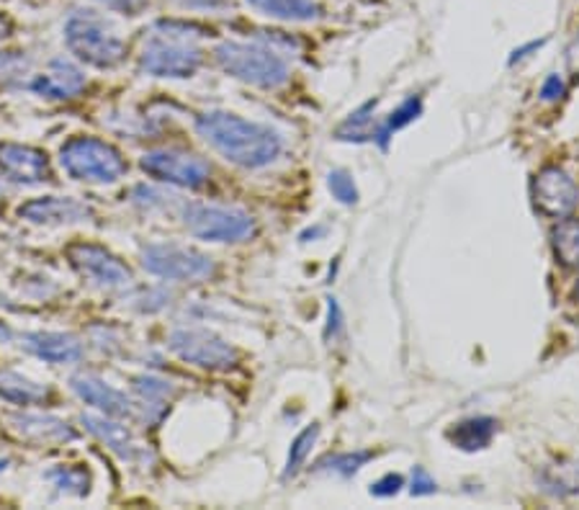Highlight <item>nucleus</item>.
<instances>
[{
  "instance_id": "obj_15",
  "label": "nucleus",
  "mask_w": 579,
  "mask_h": 510,
  "mask_svg": "<svg viewBox=\"0 0 579 510\" xmlns=\"http://www.w3.org/2000/svg\"><path fill=\"white\" fill-rule=\"evenodd\" d=\"M73 393L80 397L83 402L96 408L109 418H131L135 415V402L127 395L118 393L116 387H111L109 382H103L101 376L93 374H78L70 382Z\"/></svg>"
},
{
  "instance_id": "obj_31",
  "label": "nucleus",
  "mask_w": 579,
  "mask_h": 510,
  "mask_svg": "<svg viewBox=\"0 0 579 510\" xmlns=\"http://www.w3.org/2000/svg\"><path fill=\"white\" fill-rule=\"evenodd\" d=\"M438 490V482L430 477V472L425 467H415L413 470V482H410V493L415 498H423V495H432Z\"/></svg>"
},
{
  "instance_id": "obj_29",
  "label": "nucleus",
  "mask_w": 579,
  "mask_h": 510,
  "mask_svg": "<svg viewBox=\"0 0 579 510\" xmlns=\"http://www.w3.org/2000/svg\"><path fill=\"white\" fill-rule=\"evenodd\" d=\"M32 62L24 52H0V88L16 83L21 75L29 73Z\"/></svg>"
},
{
  "instance_id": "obj_12",
  "label": "nucleus",
  "mask_w": 579,
  "mask_h": 510,
  "mask_svg": "<svg viewBox=\"0 0 579 510\" xmlns=\"http://www.w3.org/2000/svg\"><path fill=\"white\" fill-rule=\"evenodd\" d=\"M0 178L16 186H41L52 181L47 156L18 142H0Z\"/></svg>"
},
{
  "instance_id": "obj_22",
  "label": "nucleus",
  "mask_w": 579,
  "mask_h": 510,
  "mask_svg": "<svg viewBox=\"0 0 579 510\" xmlns=\"http://www.w3.org/2000/svg\"><path fill=\"white\" fill-rule=\"evenodd\" d=\"M551 246H554L556 261L567 269L579 265V220H564L551 233Z\"/></svg>"
},
{
  "instance_id": "obj_42",
  "label": "nucleus",
  "mask_w": 579,
  "mask_h": 510,
  "mask_svg": "<svg viewBox=\"0 0 579 510\" xmlns=\"http://www.w3.org/2000/svg\"><path fill=\"white\" fill-rule=\"evenodd\" d=\"M0 191H3V188H0Z\"/></svg>"
},
{
  "instance_id": "obj_2",
  "label": "nucleus",
  "mask_w": 579,
  "mask_h": 510,
  "mask_svg": "<svg viewBox=\"0 0 579 510\" xmlns=\"http://www.w3.org/2000/svg\"><path fill=\"white\" fill-rule=\"evenodd\" d=\"M204 62L197 34L178 24H160L144 39L139 67L155 78H191Z\"/></svg>"
},
{
  "instance_id": "obj_33",
  "label": "nucleus",
  "mask_w": 579,
  "mask_h": 510,
  "mask_svg": "<svg viewBox=\"0 0 579 510\" xmlns=\"http://www.w3.org/2000/svg\"><path fill=\"white\" fill-rule=\"evenodd\" d=\"M564 96V80L559 78V75H549L546 80H543L541 86V99L543 101H559Z\"/></svg>"
},
{
  "instance_id": "obj_25",
  "label": "nucleus",
  "mask_w": 579,
  "mask_h": 510,
  "mask_svg": "<svg viewBox=\"0 0 579 510\" xmlns=\"http://www.w3.org/2000/svg\"><path fill=\"white\" fill-rule=\"evenodd\" d=\"M47 480L54 482V487H58L60 493L78 495V498L88 495V490H90V474L78 464L54 467L52 472H47Z\"/></svg>"
},
{
  "instance_id": "obj_30",
  "label": "nucleus",
  "mask_w": 579,
  "mask_h": 510,
  "mask_svg": "<svg viewBox=\"0 0 579 510\" xmlns=\"http://www.w3.org/2000/svg\"><path fill=\"white\" fill-rule=\"evenodd\" d=\"M327 188H330V194L340 201V204L353 207L355 201H358V188H355V181L348 171H330V176H327Z\"/></svg>"
},
{
  "instance_id": "obj_39",
  "label": "nucleus",
  "mask_w": 579,
  "mask_h": 510,
  "mask_svg": "<svg viewBox=\"0 0 579 510\" xmlns=\"http://www.w3.org/2000/svg\"><path fill=\"white\" fill-rule=\"evenodd\" d=\"M9 32H11L9 18H3V16H0V41H3L5 37H9Z\"/></svg>"
},
{
  "instance_id": "obj_18",
  "label": "nucleus",
  "mask_w": 579,
  "mask_h": 510,
  "mask_svg": "<svg viewBox=\"0 0 579 510\" xmlns=\"http://www.w3.org/2000/svg\"><path fill=\"white\" fill-rule=\"evenodd\" d=\"M86 88V75L80 67H75L67 60H54L47 73L37 75L32 80V90L39 94L41 99L50 101H70Z\"/></svg>"
},
{
  "instance_id": "obj_6",
  "label": "nucleus",
  "mask_w": 579,
  "mask_h": 510,
  "mask_svg": "<svg viewBox=\"0 0 579 510\" xmlns=\"http://www.w3.org/2000/svg\"><path fill=\"white\" fill-rule=\"evenodd\" d=\"M180 222L199 240L209 242H242L255 235V220L242 209L191 204L184 201L180 207Z\"/></svg>"
},
{
  "instance_id": "obj_9",
  "label": "nucleus",
  "mask_w": 579,
  "mask_h": 510,
  "mask_svg": "<svg viewBox=\"0 0 579 510\" xmlns=\"http://www.w3.org/2000/svg\"><path fill=\"white\" fill-rule=\"evenodd\" d=\"M148 176L178 188H201L209 181V163L193 152L184 150H152L139 160Z\"/></svg>"
},
{
  "instance_id": "obj_5",
  "label": "nucleus",
  "mask_w": 579,
  "mask_h": 510,
  "mask_svg": "<svg viewBox=\"0 0 579 510\" xmlns=\"http://www.w3.org/2000/svg\"><path fill=\"white\" fill-rule=\"evenodd\" d=\"M60 165L80 184H114L127 173L122 152L99 137H73L62 145Z\"/></svg>"
},
{
  "instance_id": "obj_32",
  "label": "nucleus",
  "mask_w": 579,
  "mask_h": 510,
  "mask_svg": "<svg viewBox=\"0 0 579 510\" xmlns=\"http://www.w3.org/2000/svg\"><path fill=\"white\" fill-rule=\"evenodd\" d=\"M404 487V480L400 477V474H387V477L376 480L372 485V495L374 498H392V495H397Z\"/></svg>"
},
{
  "instance_id": "obj_24",
  "label": "nucleus",
  "mask_w": 579,
  "mask_h": 510,
  "mask_svg": "<svg viewBox=\"0 0 579 510\" xmlns=\"http://www.w3.org/2000/svg\"><path fill=\"white\" fill-rule=\"evenodd\" d=\"M374 109H376V101H368L358 111H353V114L340 124L338 132H335V137L348 139V142H364V139H372Z\"/></svg>"
},
{
  "instance_id": "obj_23",
  "label": "nucleus",
  "mask_w": 579,
  "mask_h": 510,
  "mask_svg": "<svg viewBox=\"0 0 579 510\" xmlns=\"http://www.w3.org/2000/svg\"><path fill=\"white\" fill-rule=\"evenodd\" d=\"M420 114H423V101L417 99V96H410V99L404 101L400 109L392 111V114L387 116V122L381 124V129L376 132L374 139L381 145V148H387L389 137H392L394 132H400V129L407 127V124H413Z\"/></svg>"
},
{
  "instance_id": "obj_35",
  "label": "nucleus",
  "mask_w": 579,
  "mask_h": 510,
  "mask_svg": "<svg viewBox=\"0 0 579 510\" xmlns=\"http://www.w3.org/2000/svg\"><path fill=\"white\" fill-rule=\"evenodd\" d=\"M184 9H199V11H214L227 5V0H176Z\"/></svg>"
},
{
  "instance_id": "obj_20",
  "label": "nucleus",
  "mask_w": 579,
  "mask_h": 510,
  "mask_svg": "<svg viewBox=\"0 0 579 510\" xmlns=\"http://www.w3.org/2000/svg\"><path fill=\"white\" fill-rule=\"evenodd\" d=\"M494 433H498V421L494 418H466V421L456 423L449 431V441L462 451H481L492 444Z\"/></svg>"
},
{
  "instance_id": "obj_7",
  "label": "nucleus",
  "mask_w": 579,
  "mask_h": 510,
  "mask_svg": "<svg viewBox=\"0 0 579 510\" xmlns=\"http://www.w3.org/2000/svg\"><path fill=\"white\" fill-rule=\"evenodd\" d=\"M167 348L180 361L209 369V372H227L240 361L237 348L229 346L222 335L209 331V327H176L167 335Z\"/></svg>"
},
{
  "instance_id": "obj_11",
  "label": "nucleus",
  "mask_w": 579,
  "mask_h": 510,
  "mask_svg": "<svg viewBox=\"0 0 579 510\" xmlns=\"http://www.w3.org/2000/svg\"><path fill=\"white\" fill-rule=\"evenodd\" d=\"M533 204L551 220H564L579 204V188L575 178L562 167H543L533 181Z\"/></svg>"
},
{
  "instance_id": "obj_4",
  "label": "nucleus",
  "mask_w": 579,
  "mask_h": 510,
  "mask_svg": "<svg viewBox=\"0 0 579 510\" xmlns=\"http://www.w3.org/2000/svg\"><path fill=\"white\" fill-rule=\"evenodd\" d=\"M67 50L93 67H114L124 60L127 47L116 26L96 11H75L65 24Z\"/></svg>"
},
{
  "instance_id": "obj_27",
  "label": "nucleus",
  "mask_w": 579,
  "mask_h": 510,
  "mask_svg": "<svg viewBox=\"0 0 579 510\" xmlns=\"http://www.w3.org/2000/svg\"><path fill=\"white\" fill-rule=\"evenodd\" d=\"M317 436H319V425H310V428H304L294 438V444H291V451H289V459H286V472H284L286 477L299 472V467H302L306 457H310V451H312V446H315Z\"/></svg>"
},
{
  "instance_id": "obj_34",
  "label": "nucleus",
  "mask_w": 579,
  "mask_h": 510,
  "mask_svg": "<svg viewBox=\"0 0 579 510\" xmlns=\"http://www.w3.org/2000/svg\"><path fill=\"white\" fill-rule=\"evenodd\" d=\"M101 5H106L111 11H122V13H129V16H135L139 13V9L144 5V0H99Z\"/></svg>"
},
{
  "instance_id": "obj_36",
  "label": "nucleus",
  "mask_w": 579,
  "mask_h": 510,
  "mask_svg": "<svg viewBox=\"0 0 579 510\" xmlns=\"http://www.w3.org/2000/svg\"><path fill=\"white\" fill-rule=\"evenodd\" d=\"M543 45H546V41H530V45H526V47H520V50H515L513 54H511V60H507V62H511V65H515V62H518V60H523V58H528V52H536V50H539V47H543Z\"/></svg>"
},
{
  "instance_id": "obj_21",
  "label": "nucleus",
  "mask_w": 579,
  "mask_h": 510,
  "mask_svg": "<svg viewBox=\"0 0 579 510\" xmlns=\"http://www.w3.org/2000/svg\"><path fill=\"white\" fill-rule=\"evenodd\" d=\"M248 5L278 21H312L319 16V9L312 0H248Z\"/></svg>"
},
{
  "instance_id": "obj_16",
  "label": "nucleus",
  "mask_w": 579,
  "mask_h": 510,
  "mask_svg": "<svg viewBox=\"0 0 579 510\" xmlns=\"http://www.w3.org/2000/svg\"><path fill=\"white\" fill-rule=\"evenodd\" d=\"M83 425H86V428L93 433L99 441L106 444L118 459L129 461V464H135V467H148L152 461L150 451L144 449V446L139 444L127 428H124V425L109 421V415H103V412L101 415H83Z\"/></svg>"
},
{
  "instance_id": "obj_28",
  "label": "nucleus",
  "mask_w": 579,
  "mask_h": 510,
  "mask_svg": "<svg viewBox=\"0 0 579 510\" xmlns=\"http://www.w3.org/2000/svg\"><path fill=\"white\" fill-rule=\"evenodd\" d=\"M135 389H137V395L142 397V402H148V405L165 402L167 397L176 393V387H173L171 382L155 380V376H139V380H135Z\"/></svg>"
},
{
  "instance_id": "obj_40",
  "label": "nucleus",
  "mask_w": 579,
  "mask_h": 510,
  "mask_svg": "<svg viewBox=\"0 0 579 510\" xmlns=\"http://www.w3.org/2000/svg\"><path fill=\"white\" fill-rule=\"evenodd\" d=\"M0 307H9V302H5L3 295H0Z\"/></svg>"
},
{
  "instance_id": "obj_38",
  "label": "nucleus",
  "mask_w": 579,
  "mask_h": 510,
  "mask_svg": "<svg viewBox=\"0 0 579 510\" xmlns=\"http://www.w3.org/2000/svg\"><path fill=\"white\" fill-rule=\"evenodd\" d=\"M11 338H13V331H11V325H9V323H5V320H0V346L11 344Z\"/></svg>"
},
{
  "instance_id": "obj_8",
  "label": "nucleus",
  "mask_w": 579,
  "mask_h": 510,
  "mask_svg": "<svg viewBox=\"0 0 579 510\" xmlns=\"http://www.w3.org/2000/svg\"><path fill=\"white\" fill-rule=\"evenodd\" d=\"M142 269L167 282H204L214 276V258L178 242H152L142 250Z\"/></svg>"
},
{
  "instance_id": "obj_1",
  "label": "nucleus",
  "mask_w": 579,
  "mask_h": 510,
  "mask_svg": "<svg viewBox=\"0 0 579 510\" xmlns=\"http://www.w3.org/2000/svg\"><path fill=\"white\" fill-rule=\"evenodd\" d=\"M197 132L209 148L219 152L227 163L237 167H257L270 165L281 156V137L270 127L257 122L229 114V111H206L197 119Z\"/></svg>"
},
{
  "instance_id": "obj_14",
  "label": "nucleus",
  "mask_w": 579,
  "mask_h": 510,
  "mask_svg": "<svg viewBox=\"0 0 579 510\" xmlns=\"http://www.w3.org/2000/svg\"><path fill=\"white\" fill-rule=\"evenodd\" d=\"M9 428L16 433L21 441L50 446V444H70L78 438V433L65 421L54 415H45V412H11Z\"/></svg>"
},
{
  "instance_id": "obj_3",
  "label": "nucleus",
  "mask_w": 579,
  "mask_h": 510,
  "mask_svg": "<svg viewBox=\"0 0 579 510\" xmlns=\"http://www.w3.org/2000/svg\"><path fill=\"white\" fill-rule=\"evenodd\" d=\"M214 54L225 73L248 83V86L276 90L289 80L286 60L261 41H222Z\"/></svg>"
},
{
  "instance_id": "obj_41",
  "label": "nucleus",
  "mask_w": 579,
  "mask_h": 510,
  "mask_svg": "<svg viewBox=\"0 0 579 510\" xmlns=\"http://www.w3.org/2000/svg\"><path fill=\"white\" fill-rule=\"evenodd\" d=\"M577 297H579V284H577Z\"/></svg>"
},
{
  "instance_id": "obj_17",
  "label": "nucleus",
  "mask_w": 579,
  "mask_h": 510,
  "mask_svg": "<svg viewBox=\"0 0 579 510\" xmlns=\"http://www.w3.org/2000/svg\"><path fill=\"white\" fill-rule=\"evenodd\" d=\"M21 348L47 363H75L83 356V344L70 333L37 331L21 335Z\"/></svg>"
},
{
  "instance_id": "obj_10",
  "label": "nucleus",
  "mask_w": 579,
  "mask_h": 510,
  "mask_svg": "<svg viewBox=\"0 0 579 510\" xmlns=\"http://www.w3.org/2000/svg\"><path fill=\"white\" fill-rule=\"evenodd\" d=\"M67 258L75 265V271L99 289H124L131 282V271L127 265L114 253H109L106 248L93 246V242H75L67 248Z\"/></svg>"
},
{
  "instance_id": "obj_37",
  "label": "nucleus",
  "mask_w": 579,
  "mask_h": 510,
  "mask_svg": "<svg viewBox=\"0 0 579 510\" xmlns=\"http://www.w3.org/2000/svg\"><path fill=\"white\" fill-rule=\"evenodd\" d=\"M338 327H340V307H338V302H335V299H330V325H327V333L335 335Z\"/></svg>"
},
{
  "instance_id": "obj_13",
  "label": "nucleus",
  "mask_w": 579,
  "mask_h": 510,
  "mask_svg": "<svg viewBox=\"0 0 579 510\" xmlns=\"http://www.w3.org/2000/svg\"><path fill=\"white\" fill-rule=\"evenodd\" d=\"M18 216L21 220L32 222V225L62 227L86 222L90 216V209L73 197H39L21 204Z\"/></svg>"
},
{
  "instance_id": "obj_19",
  "label": "nucleus",
  "mask_w": 579,
  "mask_h": 510,
  "mask_svg": "<svg viewBox=\"0 0 579 510\" xmlns=\"http://www.w3.org/2000/svg\"><path fill=\"white\" fill-rule=\"evenodd\" d=\"M0 397L13 405H37L50 397V387L16 369H0Z\"/></svg>"
},
{
  "instance_id": "obj_26",
  "label": "nucleus",
  "mask_w": 579,
  "mask_h": 510,
  "mask_svg": "<svg viewBox=\"0 0 579 510\" xmlns=\"http://www.w3.org/2000/svg\"><path fill=\"white\" fill-rule=\"evenodd\" d=\"M372 459V451H348V453H332V457H325L315 467V472H332L340 474V477H351Z\"/></svg>"
}]
</instances>
